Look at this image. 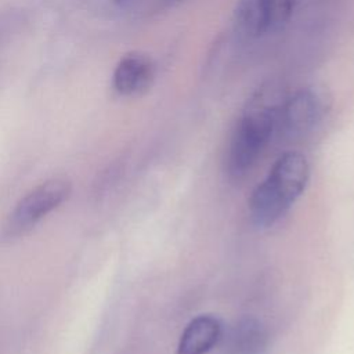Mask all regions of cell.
<instances>
[{"mask_svg":"<svg viewBox=\"0 0 354 354\" xmlns=\"http://www.w3.org/2000/svg\"><path fill=\"white\" fill-rule=\"evenodd\" d=\"M295 7L296 0H239L234 10V26L248 37H260L283 28Z\"/></svg>","mask_w":354,"mask_h":354,"instance_id":"5","label":"cell"},{"mask_svg":"<svg viewBox=\"0 0 354 354\" xmlns=\"http://www.w3.org/2000/svg\"><path fill=\"white\" fill-rule=\"evenodd\" d=\"M223 325L210 314L195 317L183 330L176 354H207L221 339Z\"/></svg>","mask_w":354,"mask_h":354,"instance_id":"7","label":"cell"},{"mask_svg":"<svg viewBox=\"0 0 354 354\" xmlns=\"http://www.w3.org/2000/svg\"><path fill=\"white\" fill-rule=\"evenodd\" d=\"M155 62L144 53H129L120 58L113 75L112 87L123 97H134L147 91L155 80Z\"/></svg>","mask_w":354,"mask_h":354,"instance_id":"6","label":"cell"},{"mask_svg":"<svg viewBox=\"0 0 354 354\" xmlns=\"http://www.w3.org/2000/svg\"><path fill=\"white\" fill-rule=\"evenodd\" d=\"M308 178L310 166L303 153H282L249 198L252 223L260 228L275 224L303 194Z\"/></svg>","mask_w":354,"mask_h":354,"instance_id":"1","label":"cell"},{"mask_svg":"<svg viewBox=\"0 0 354 354\" xmlns=\"http://www.w3.org/2000/svg\"><path fill=\"white\" fill-rule=\"evenodd\" d=\"M267 346V332L253 317L241 318L230 333L231 354H261Z\"/></svg>","mask_w":354,"mask_h":354,"instance_id":"8","label":"cell"},{"mask_svg":"<svg viewBox=\"0 0 354 354\" xmlns=\"http://www.w3.org/2000/svg\"><path fill=\"white\" fill-rule=\"evenodd\" d=\"M71 195V183L65 178H51L26 194L8 214L1 236L14 239L29 232L44 216L57 209Z\"/></svg>","mask_w":354,"mask_h":354,"instance_id":"3","label":"cell"},{"mask_svg":"<svg viewBox=\"0 0 354 354\" xmlns=\"http://www.w3.org/2000/svg\"><path fill=\"white\" fill-rule=\"evenodd\" d=\"M144 1H148V0H141V1H140V4H141V3H144ZM149 1H152V3H158V4H170V3L178 1V0H149ZM140 4H138V6H140Z\"/></svg>","mask_w":354,"mask_h":354,"instance_id":"9","label":"cell"},{"mask_svg":"<svg viewBox=\"0 0 354 354\" xmlns=\"http://www.w3.org/2000/svg\"><path fill=\"white\" fill-rule=\"evenodd\" d=\"M279 104L267 102L264 98L253 100L231 136L225 170L232 178L243 177L256 163L274 131Z\"/></svg>","mask_w":354,"mask_h":354,"instance_id":"2","label":"cell"},{"mask_svg":"<svg viewBox=\"0 0 354 354\" xmlns=\"http://www.w3.org/2000/svg\"><path fill=\"white\" fill-rule=\"evenodd\" d=\"M329 108L330 97L324 88H299L279 104L277 130L288 137H301L321 123Z\"/></svg>","mask_w":354,"mask_h":354,"instance_id":"4","label":"cell"}]
</instances>
